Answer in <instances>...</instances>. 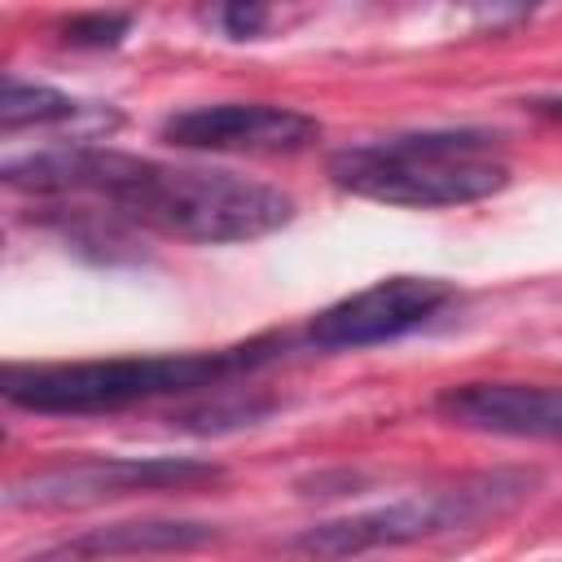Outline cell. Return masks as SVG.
<instances>
[{
	"instance_id": "obj_1",
	"label": "cell",
	"mask_w": 562,
	"mask_h": 562,
	"mask_svg": "<svg viewBox=\"0 0 562 562\" xmlns=\"http://www.w3.org/2000/svg\"><path fill=\"white\" fill-rule=\"evenodd\" d=\"M105 198L132 224L198 246L255 241L294 220L290 193L263 180H246L237 171L215 167H158L145 158H136L132 171Z\"/></svg>"
},
{
	"instance_id": "obj_2",
	"label": "cell",
	"mask_w": 562,
	"mask_h": 562,
	"mask_svg": "<svg viewBox=\"0 0 562 562\" xmlns=\"http://www.w3.org/2000/svg\"><path fill=\"white\" fill-rule=\"evenodd\" d=\"M492 145L496 136L479 127L408 132L334 154L329 176L338 189L386 206H465L509 184V167L492 158Z\"/></svg>"
},
{
	"instance_id": "obj_3",
	"label": "cell",
	"mask_w": 562,
	"mask_h": 562,
	"mask_svg": "<svg viewBox=\"0 0 562 562\" xmlns=\"http://www.w3.org/2000/svg\"><path fill=\"white\" fill-rule=\"evenodd\" d=\"M268 360V342L228 347L211 356H132V360H83V364H31L4 369V400L26 413H114L136 400L211 386L237 369Z\"/></svg>"
},
{
	"instance_id": "obj_4",
	"label": "cell",
	"mask_w": 562,
	"mask_h": 562,
	"mask_svg": "<svg viewBox=\"0 0 562 562\" xmlns=\"http://www.w3.org/2000/svg\"><path fill=\"white\" fill-rule=\"evenodd\" d=\"M531 479L527 474H479V479H461L457 487L443 492H426V496H408L382 509H364L338 522H321L307 527L303 536H294V549L303 553H321V558H347V553H369V549H395V544H413L426 536H443L457 527H474L487 522L505 509H514L527 496Z\"/></svg>"
},
{
	"instance_id": "obj_5",
	"label": "cell",
	"mask_w": 562,
	"mask_h": 562,
	"mask_svg": "<svg viewBox=\"0 0 562 562\" xmlns=\"http://www.w3.org/2000/svg\"><path fill=\"white\" fill-rule=\"evenodd\" d=\"M224 470L211 461L193 457H110V461H79V465H57L18 479L4 492V505L13 509H75V505H97L110 496H132V492H180L198 483H215Z\"/></svg>"
},
{
	"instance_id": "obj_6",
	"label": "cell",
	"mask_w": 562,
	"mask_h": 562,
	"mask_svg": "<svg viewBox=\"0 0 562 562\" xmlns=\"http://www.w3.org/2000/svg\"><path fill=\"white\" fill-rule=\"evenodd\" d=\"M158 136L176 149H206V154H294L321 136V123L290 105L228 101V105L180 110L162 119Z\"/></svg>"
},
{
	"instance_id": "obj_7",
	"label": "cell",
	"mask_w": 562,
	"mask_h": 562,
	"mask_svg": "<svg viewBox=\"0 0 562 562\" xmlns=\"http://www.w3.org/2000/svg\"><path fill=\"white\" fill-rule=\"evenodd\" d=\"M443 303H448V285L435 277H386V281L356 290L342 303L325 307L307 325V338L325 351L391 342V338L426 325Z\"/></svg>"
},
{
	"instance_id": "obj_8",
	"label": "cell",
	"mask_w": 562,
	"mask_h": 562,
	"mask_svg": "<svg viewBox=\"0 0 562 562\" xmlns=\"http://www.w3.org/2000/svg\"><path fill=\"white\" fill-rule=\"evenodd\" d=\"M435 408L483 435H505V439H544L562 443V386H540V382H465L448 386Z\"/></svg>"
},
{
	"instance_id": "obj_9",
	"label": "cell",
	"mask_w": 562,
	"mask_h": 562,
	"mask_svg": "<svg viewBox=\"0 0 562 562\" xmlns=\"http://www.w3.org/2000/svg\"><path fill=\"white\" fill-rule=\"evenodd\" d=\"M132 154H114V149H44V154H26V158H9L0 167L9 189H26V193H110L127 171H132Z\"/></svg>"
},
{
	"instance_id": "obj_10",
	"label": "cell",
	"mask_w": 562,
	"mask_h": 562,
	"mask_svg": "<svg viewBox=\"0 0 562 562\" xmlns=\"http://www.w3.org/2000/svg\"><path fill=\"white\" fill-rule=\"evenodd\" d=\"M215 540V527L206 522H176V518H149V522H114V527H92L44 558H114V553H180V549H202Z\"/></svg>"
},
{
	"instance_id": "obj_11",
	"label": "cell",
	"mask_w": 562,
	"mask_h": 562,
	"mask_svg": "<svg viewBox=\"0 0 562 562\" xmlns=\"http://www.w3.org/2000/svg\"><path fill=\"white\" fill-rule=\"evenodd\" d=\"M79 105L75 97L48 88V83H22V79H4V97H0V127L18 132L26 123H61L70 119Z\"/></svg>"
},
{
	"instance_id": "obj_12",
	"label": "cell",
	"mask_w": 562,
	"mask_h": 562,
	"mask_svg": "<svg viewBox=\"0 0 562 562\" xmlns=\"http://www.w3.org/2000/svg\"><path fill=\"white\" fill-rule=\"evenodd\" d=\"M132 18L127 13H83V18H70L61 26V35L79 48H105V44H119L127 35Z\"/></svg>"
},
{
	"instance_id": "obj_13",
	"label": "cell",
	"mask_w": 562,
	"mask_h": 562,
	"mask_svg": "<svg viewBox=\"0 0 562 562\" xmlns=\"http://www.w3.org/2000/svg\"><path fill=\"white\" fill-rule=\"evenodd\" d=\"M259 413H268V400H211L193 413H184V426L193 430H224V426H250Z\"/></svg>"
},
{
	"instance_id": "obj_14",
	"label": "cell",
	"mask_w": 562,
	"mask_h": 562,
	"mask_svg": "<svg viewBox=\"0 0 562 562\" xmlns=\"http://www.w3.org/2000/svg\"><path fill=\"white\" fill-rule=\"evenodd\" d=\"M220 22L233 40H246V35H259L263 22H268V0H224L220 4Z\"/></svg>"
},
{
	"instance_id": "obj_15",
	"label": "cell",
	"mask_w": 562,
	"mask_h": 562,
	"mask_svg": "<svg viewBox=\"0 0 562 562\" xmlns=\"http://www.w3.org/2000/svg\"><path fill=\"white\" fill-rule=\"evenodd\" d=\"M540 4L544 0H479V13L487 22H514V18H522V13L540 9Z\"/></svg>"
},
{
	"instance_id": "obj_16",
	"label": "cell",
	"mask_w": 562,
	"mask_h": 562,
	"mask_svg": "<svg viewBox=\"0 0 562 562\" xmlns=\"http://www.w3.org/2000/svg\"><path fill=\"white\" fill-rule=\"evenodd\" d=\"M536 114H549V119H562V97L558 101H531Z\"/></svg>"
}]
</instances>
